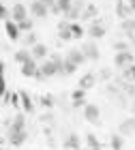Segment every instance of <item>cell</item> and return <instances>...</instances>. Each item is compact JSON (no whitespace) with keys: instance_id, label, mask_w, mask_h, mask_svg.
Segmentation results:
<instances>
[{"instance_id":"cell-1","label":"cell","mask_w":135,"mask_h":150,"mask_svg":"<svg viewBox=\"0 0 135 150\" xmlns=\"http://www.w3.org/2000/svg\"><path fill=\"white\" fill-rule=\"evenodd\" d=\"M64 58H60L58 54H54L49 60L41 62L39 67V73H37V79H45V77H54V75H60V62Z\"/></svg>"},{"instance_id":"cell-2","label":"cell","mask_w":135,"mask_h":150,"mask_svg":"<svg viewBox=\"0 0 135 150\" xmlns=\"http://www.w3.org/2000/svg\"><path fill=\"white\" fill-rule=\"evenodd\" d=\"M114 64L118 67V69H129L131 64H135V56H133V52H118L116 56H114Z\"/></svg>"},{"instance_id":"cell-3","label":"cell","mask_w":135,"mask_h":150,"mask_svg":"<svg viewBox=\"0 0 135 150\" xmlns=\"http://www.w3.org/2000/svg\"><path fill=\"white\" fill-rule=\"evenodd\" d=\"M84 118H86V122H90V125H99V122H101V110H99V105L86 103V107H84Z\"/></svg>"},{"instance_id":"cell-4","label":"cell","mask_w":135,"mask_h":150,"mask_svg":"<svg viewBox=\"0 0 135 150\" xmlns=\"http://www.w3.org/2000/svg\"><path fill=\"white\" fill-rule=\"evenodd\" d=\"M28 17H30V11L26 9L22 2H15V4H13V9H11V19H13L15 24L24 22V19H28Z\"/></svg>"},{"instance_id":"cell-5","label":"cell","mask_w":135,"mask_h":150,"mask_svg":"<svg viewBox=\"0 0 135 150\" xmlns=\"http://www.w3.org/2000/svg\"><path fill=\"white\" fill-rule=\"evenodd\" d=\"M28 11H30V17L43 19V17H47V13H49V6H45L43 2H39V0H32L30 6H28Z\"/></svg>"},{"instance_id":"cell-6","label":"cell","mask_w":135,"mask_h":150,"mask_svg":"<svg viewBox=\"0 0 135 150\" xmlns=\"http://www.w3.org/2000/svg\"><path fill=\"white\" fill-rule=\"evenodd\" d=\"M118 133L122 137H129V135H135V116H129L118 125Z\"/></svg>"},{"instance_id":"cell-7","label":"cell","mask_w":135,"mask_h":150,"mask_svg":"<svg viewBox=\"0 0 135 150\" xmlns=\"http://www.w3.org/2000/svg\"><path fill=\"white\" fill-rule=\"evenodd\" d=\"M79 50H82V54L86 56V60H92V62H94V60H99V58H101L99 47L94 45L92 41H90V43H82V47H79Z\"/></svg>"},{"instance_id":"cell-8","label":"cell","mask_w":135,"mask_h":150,"mask_svg":"<svg viewBox=\"0 0 135 150\" xmlns=\"http://www.w3.org/2000/svg\"><path fill=\"white\" fill-rule=\"evenodd\" d=\"M19 105H22L24 114H35V101L26 90H19Z\"/></svg>"},{"instance_id":"cell-9","label":"cell","mask_w":135,"mask_h":150,"mask_svg":"<svg viewBox=\"0 0 135 150\" xmlns=\"http://www.w3.org/2000/svg\"><path fill=\"white\" fill-rule=\"evenodd\" d=\"M116 17H120V19L133 17V11H131V6H129V0H116Z\"/></svg>"},{"instance_id":"cell-10","label":"cell","mask_w":135,"mask_h":150,"mask_svg":"<svg viewBox=\"0 0 135 150\" xmlns=\"http://www.w3.org/2000/svg\"><path fill=\"white\" fill-rule=\"evenodd\" d=\"M97 81H99V79H97V75H94V73H86V75H82V79L77 81V88H82V90L88 92L90 88L97 86Z\"/></svg>"},{"instance_id":"cell-11","label":"cell","mask_w":135,"mask_h":150,"mask_svg":"<svg viewBox=\"0 0 135 150\" xmlns=\"http://www.w3.org/2000/svg\"><path fill=\"white\" fill-rule=\"evenodd\" d=\"M17 131H26V116L24 114H15L9 125V133H17Z\"/></svg>"},{"instance_id":"cell-12","label":"cell","mask_w":135,"mask_h":150,"mask_svg":"<svg viewBox=\"0 0 135 150\" xmlns=\"http://www.w3.org/2000/svg\"><path fill=\"white\" fill-rule=\"evenodd\" d=\"M71 103L75 110H79V107H86V90H82V88H75V90L71 92Z\"/></svg>"},{"instance_id":"cell-13","label":"cell","mask_w":135,"mask_h":150,"mask_svg":"<svg viewBox=\"0 0 135 150\" xmlns=\"http://www.w3.org/2000/svg\"><path fill=\"white\" fill-rule=\"evenodd\" d=\"M86 32H88V37L90 39H101V37H105V26L103 24H101V22H97V19H94V22L88 26V30H86Z\"/></svg>"},{"instance_id":"cell-14","label":"cell","mask_w":135,"mask_h":150,"mask_svg":"<svg viewBox=\"0 0 135 150\" xmlns=\"http://www.w3.org/2000/svg\"><path fill=\"white\" fill-rule=\"evenodd\" d=\"M97 17H99V6L88 2V4H86V9L82 11V22H94Z\"/></svg>"},{"instance_id":"cell-15","label":"cell","mask_w":135,"mask_h":150,"mask_svg":"<svg viewBox=\"0 0 135 150\" xmlns=\"http://www.w3.org/2000/svg\"><path fill=\"white\" fill-rule=\"evenodd\" d=\"M64 148H66V150H84L79 135H77V133H69V135L64 137Z\"/></svg>"},{"instance_id":"cell-16","label":"cell","mask_w":135,"mask_h":150,"mask_svg":"<svg viewBox=\"0 0 135 150\" xmlns=\"http://www.w3.org/2000/svg\"><path fill=\"white\" fill-rule=\"evenodd\" d=\"M66 60L79 67V64H84V62H86V56L82 54V50H79V47H73V50L66 52Z\"/></svg>"},{"instance_id":"cell-17","label":"cell","mask_w":135,"mask_h":150,"mask_svg":"<svg viewBox=\"0 0 135 150\" xmlns=\"http://www.w3.org/2000/svg\"><path fill=\"white\" fill-rule=\"evenodd\" d=\"M4 32H6V37H9L11 41H17L22 30H19V26L13 22V19H6V22H4Z\"/></svg>"},{"instance_id":"cell-18","label":"cell","mask_w":135,"mask_h":150,"mask_svg":"<svg viewBox=\"0 0 135 150\" xmlns=\"http://www.w3.org/2000/svg\"><path fill=\"white\" fill-rule=\"evenodd\" d=\"M58 37L62 39V41H71V39H73L71 22H66V19H60V24H58Z\"/></svg>"},{"instance_id":"cell-19","label":"cell","mask_w":135,"mask_h":150,"mask_svg":"<svg viewBox=\"0 0 135 150\" xmlns=\"http://www.w3.org/2000/svg\"><path fill=\"white\" fill-rule=\"evenodd\" d=\"M37 73H39V62L35 58H32L30 62L22 64V75H24V77H37Z\"/></svg>"},{"instance_id":"cell-20","label":"cell","mask_w":135,"mask_h":150,"mask_svg":"<svg viewBox=\"0 0 135 150\" xmlns=\"http://www.w3.org/2000/svg\"><path fill=\"white\" fill-rule=\"evenodd\" d=\"M28 139V131H17V133H9V142L11 146H22Z\"/></svg>"},{"instance_id":"cell-21","label":"cell","mask_w":135,"mask_h":150,"mask_svg":"<svg viewBox=\"0 0 135 150\" xmlns=\"http://www.w3.org/2000/svg\"><path fill=\"white\" fill-rule=\"evenodd\" d=\"M15 62H19V64H26V62H30L32 60V52L30 50H26V47H22V50H17L15 52Z\"/></svg>"},{"instance_id":"cell-22","label":"cell","mask_w":135,"mask_h":150,"mask_svg":"<svg viewBox=\"0 0 135 150\" xmlns=\"http://www.w3.org/2000/svg\"><path fill=\"white\" fill-rule=\"evenodd\" d=\"M30 52H32V58L35 60H45L47 58V45H43V43H37L35 47H30Z\"/></svg>"},{"instance_id":"cell-23","label":"cell","mask_w":135,"mask_h":150,"mask_svg":"<svg viewBox=\"0 0 135 150\" xmlns=\"http://www.w3.org/2000/svg\"><path fill=\"white\" fill-rule=\"evenodd\" d=\"M120 28H122V32H124V35L131 39V37L135 35V19H133V17H129V19H122V22H120Z\"/></svg>"},{"instance_id":"cell-24","label":"cell","mask_w":135,"mask_h":150,"mask_svg":"<svg viewBox=\"0 0 135 150\" xmlns=\"http://www.w3.org/2000/svg\"><path fill=\"white\" fill-rule=\"evenodd\" d=\"M86 146L88 150H103V144H101V139H97L94 133H86Z\"/></svg>"},{"instance_id":"cell-25","label":"cell","mask_w":135,"mask_h":150,"mask_svg":"<svg viewBox=\"0 0 135 150\" xmlns=\"http://www.w3.org/2000/svg\"><path fill=\"white\" fill-rule=\"evenodd\" d=\"M110 148L112 150H122L124 148V137L120 133H112V137H110Z\"/></svg>"},{"instance_id":"cell-26","label":"cell","mask_w":135,"mask_h":150,"mask_svg":"<svg viewBox=\"0 0 135 150\" xmlns=\"http://www.w3.org/2000/svg\"><path fill=\"white\" fill-rule=\"evenodd\" d=\"M77 71V64H73V62H69V60H62V62H60V75H73Z\"/></svg>"},{"instance_id":"cell-27","label":"cell","mask_w":135,"mask_h":150,"mask_svg":"<svg viewBox=\"0 0 135 150\" xmlns=\"http://www.w3.org/2000/svg\"><path fill=\"white\" fill-rule=\"evenodd\" d=\"M71 32H73V39H82V35H84L82 24L79 22H71Z\"/></svg>"},{"instance_id":"cell-28","label":"cell","mask_w":135,"mask_h":150,"mask_svg":"<svg viewBox=\"0 0 135 150\" xmlns=\"http://www.w3.org/2000/svg\"><path fill=\"white\" fill-rule=\"evenodd\" d=\"M97 79H99V81H110V79H112V69H110V67H103V69L99 71Z\"/></svg>"},{"instance_id":"cell-29","label":"cell","mask_w":135,"mask_h":150,"mask_svg":"<svg viewBox=\"0 0 135 150\" xmlns=\"http://www.w3.org/2000/svg\"><path fill=\"white\" fill-rule=\"evenodd\" d=\"M6 94V84H4V62L0 60V97Z\"/></svg>"},{"instance_id":"cell-30","label":"cell","mask_w":135,"mask_h":150,"mask_svg":"<svg viewBox=\"0 0 135 150\" xmlns=\"http://www.w3.org/2000/svg\"><path fill=\"white\" fill-rule=\"evenodd\" d=\"M39 103H41L43 107H47V110H52L54 107V97L52 94H43V97H39Z\"/></svg>"},{"instance_id":"cell-31","label":"cell","mask_w":135,"mask_h":150,"mask_svg":"<svg viewBox=\"0 0 135 150\" xmlns=\"http://www.w3.org/2000/svg\"><path fill=\"white\" fill-rule=\"evenodd\" d=\"M19 30H24V32H32V28H35V24H32V17L28 19H24V22H19Z\"/></svg>"},{"instance_id":"cell-32","label":"cell","mask_w":135,"mask_h":150,"mask_svg":"<svg viewBox=\"0 0 135 150\" xmlns=\"http://www.w3.org/2000/svg\"><path fill=\"white\" fill-rule=\"evenodd\" d=\"M56 6L60 9V13H64L73 6V0H56Z\"/></svg>"},{"instance_id":"cell-33","label":"cell","mask_w":135,"mask_h":150,"mask_svg":"<svg viewBox=\"0 0 135 150\" xmlns=\"http://www.w3.org/2000/svg\"><path fill=\"white\" fill-rule=\"evenodd\" d=\"M112 47H114V52H116V54L118 52H129V43H124V41H116Z\"/></svg>"},{"instance_id":"cell-34","label":"cell","mask_w":135,"mask_h":150,"mask_svg":"<svg viewBox=\"0 0 135 150\" xmlns=\"http://www.w3.org/2000/svg\"><path fill=\"white\" fill-rule=\"evenodd\" d=\"M24 43H26V45H30V47H35V45L39 43V41H37V35H35V32H28V37L24 39Z\"/></svg>"},{"instance_id":"cell-35","label":"cell","mask_w":135,"mask_h":150,"mask_svg":"<svg viewBox=\"0 0 135 150\" xmlns=\"http://www.w3.org/2000/svg\"><path fill=\"white\" fill-rule=\"evenodd\" d=\"M0 19H4V22H6V19H11V11L6 9L2 2H0Z\"/></svg>"},{"instance_id":"cell-36","label":"cell","mask_w":135,"mask_h":150,"mask_svg":"<svg viewBox=\"0 0 135 150\" xmlns=\"http://www.w3.org/2000/svg\"><path fill=\"white\" fill-rule=\"evenodd\" d=\"M6 97H9L6 101H9L11 105H19V92H9Z\"/></svg>"},{"instance_id":"cell-37","label":"cell","mask_w":135,"mask_h":150,"mask_svg":"<svg viewBox=\"0 0 135 150\" xmlns=\"http://www.w3.org/2000/svg\"><path fill=\"white\" fill-rule=\"evenodd\" d=\"M39 2H43L45 6H49V11H52V6H56V0H39Z\"/></svg>"},{"instance_id":"cell-38","label":"cell","mask_w":135,"mask_h":150,"mask_svg":"<svg viewBox=\"0 0 135 150\" xmlns=\"http://www.w3.org/2000/svg\"><path fill=\"white\" fill-rule=\"evenodd\" d=\"M41 120H43V122H52V120H54V116H52V114H47V116H43Z\"/></svg>"},{"instance_id":"cell-39","label":"cell","mask_w":135,"mask_h":150,"mask_svg":"<svg viewBox=\"0 0 135 150\" xmlns=\"http://www.w3.org/2000/svg\"><path fill=\"white\" fill-rule=\"evenodd\" d=\"M129 6H131V11L135 13V0H129Z\"/></svg>"},{"instance_id":"cell-40","label":"cell","mask_w":135,"mask_h":150,"mask_svg":"<svg viewBox=\"0 0 135 150\" xmlns=\"http://www.w3.org/2000/svg\"><path fill=\"white\" fill-rule=\"evenodd\" d=\"M131 45H135V35H133V37H131Z\"/></svg>"},{"instance_id":"cell-41","label":"cell","mask_w":135,"mask_h":150,"mask_svg":"<svg viewBox=\"0 0 135 150\" xmlns=\"http://www.w3.org/2000/svg\"><path fill=\"white\" fill-rule=\"evenodd\" d=\"M84 150H88V148H84Z\"/></svg>"},{"instance_id":"cell-42","label":"cell","mask_w":135,"mask_h":150,"mask_svg":"<svg viewBox=\"0 0 135 150\" xmlns=\"http://www.w3.org/2000/svg\"><path fill=\"white\" fill-rule=\"evenodd\" d=\"M0 150H2V148H0Z\"/></svg>"}]
</instances>
